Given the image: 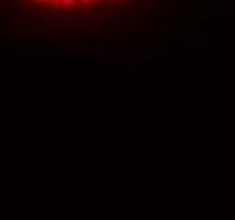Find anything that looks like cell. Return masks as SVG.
<instances>
[{
	"mask_svg": "<svg viewBox=\"0 0 235 220\" xmlns=\"http://www.w3.org/2000/svg\"><path fill=\"white\" fill-rule=\"evenodd\" d=\"M80 2H81L83 5H88V4H90V0H80Z\"/></svg>",
	"mask_w": 235,
	"mask_h": 220,
	"instance_id": "obj_3",
	"label": "cell"
},
{
	"mask_svg": "<svg viewBox=\"0 0 235 220\" xmlns=\"http://www.w3.org/2000/svg\"><path fill=\"white\" fill-rule=\"evenodd\" d=\"M93 2H97V0H93Z\"/></svg>",
	"mask_w": 235,
	"mask_h": 220,
	"instance_id": "obj_5",
	"label": "cell"
},
{
	"mask_svg": "<svg viewBox=\"0 0 235 220\" xmlns=\"http://www.w3.org/2000/svg\"><path fill=\"white\" fill-rule=\"evenodd\" d=\"M41 2H47V0H41Z\"/></svg>",
	"mask_w": 235,
	"mask_h": 220,
	"instance_id": "obj_4",
	"label": "cell"
},
{
	"mask_svg": "<svg viewBox=\"0 0 235 220\" xmlns=\"http://www.w3.org/2000/svg\"><path fill=\"white\" fill-rule=\"evenodd\" d=\"M47 2H51L52 5H59L61 4V0H47Z\"/></svg>",
	"mask_w": 235,
	"mask_h": 220,
	"instance_id": "obj_2",
	"label": "cell"
},
{
	"mask_svg": "<svg viewBox=\"0 0 235 220\" xmlns=\"http://www.w3.org/2000/svg\"><path fill=\"white\" fill-rule=\"evenodd\" d=\"M61 5H64V7H76L78 5V0H61Z\"/></svg>",
	"mask_w": 235,
	"mask_h": 220,
	"instance_id": "obj_1",
	"label": "cell"
}]
</instances>
